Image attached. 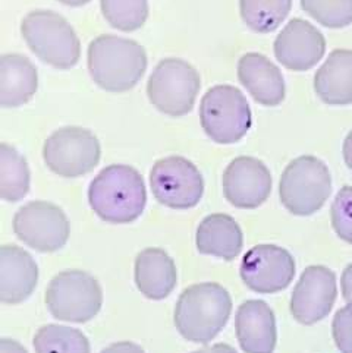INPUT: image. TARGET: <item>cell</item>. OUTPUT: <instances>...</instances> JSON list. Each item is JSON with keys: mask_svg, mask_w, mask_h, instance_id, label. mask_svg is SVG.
<instances>
[{"mask_svg": "<svg viewBox=\"0 0 352 353\" xmlns=\"http://www.w3.org/2000/svg\"><path fill=\"white\" fill-rule=\"evenodd\" d=\"M88 201L101 220L113 225L131 223L143 214L147 204L143 176L126 164H112L90 183Z\"/></svg>", "mask_w": 352, "mask_h": 353, "instance_id": "obj_1", "label": "cell"}, {"mask_svg": "<svg viewBox=\"0 0 352 353\" xmlns=\"http://www.w3.org/2000/svg\"><path fill=\"white\" fill-rule=\"evenodd\" d=\"M88 70L96 84L109 92L133 90L147 69L144 47L117 35H100L88 47Z\"/></svg>", "mask_w": 352, "mask_h": 353, "instance_id": "obj_2", "label": "cell"}, {"mask_svg": "<svg viewBox=\"0 0 352 353\" xmlns=\"http://www.w3.org/2000/svg\"><path fill=\"white\" fill-rule=\"evenodd\" d=\"M232 312L229 292L217 283H199L185 289L175 307V325L194 343H208L226 325Z\"/></svg>", "mask_w": 352, "mask_h": 353, "instance_id": "obj_3", "label": "cell"}, {"mask_svg": "<svg viewBox=\"0 0 352 353\" xmlns=\"http://www.w3.org/2000/svg\"><path fill=\"white\" fill-rule=\"evenodd\" d=\"M22 37L40 61L57 69L74 68L81 44L70 23L52 10H34L22 19Z\"/></svg>", "mask_w": 352, "mask_h": 353, "instance_id": "obj_4", "label": "cell"}, {"mask_svg": "<svg viewBox=\"0 0 352 353\" xmlns=\"http://www.w3.org/2000/svg\"><path fill=\"white\" fill-rule=\"evenodd\" d=\"M332 194V178L326 164L313 156L291 161L279 183L280 201L293 216H311Z\"/></svg>", "mask_w": 352, "mask_h": 353, "instance_id": "obj_5", "label": "cell"}, {"mask_svg": "<svg viewBox=\"0 0 352 353\" xmlns=\"http://www.w3.org/2000/svg\"><path fill=\"white\" fill-rule=\"evenodd\" d=\"M46 305L56 320L84 324L101 310L103 290L91 274L68 270L55 276L47 286Z\"/></svg>", "mask_w": 352, "mask_h": 353, "instance_id": "obj_6", "label": "cell"}, {"mask_svg": "<svg viewBox=\"0 0 352 353\" xmlns=\"http://www.w3.org/2000/svg\"><path fill=\"white\" fill-rule=\"evenodd\" d=\"M199 121L208 138L217 144H235L250 131L251 108L244 94L232 85L210 88L199 103Z\"/></svg>", "mask_w": 352, "mask_h": 353, "instance_id": "obj_7", "label": "cell"}, {"mask_svg": "<svg viewBox=\"0 0 352 353\" xmlns=\"http://www.w3.org/2000/svg\"><path fill=\"white\" fill-rule=\"evenodd\" d=\"M202 81L190 63L169 57L162 61L148 78L147 94L151 104L168 116H184L194 108Z\"/></svg>", "mask_w": 352, "mask_h": 353, "instance_id": "obj_8", "label": "cell"}, {"mask_svg": "<svg viewBox=\"0 0 352 353\" xmlns=\"http://www.w3.org/2000/svg\"><path fill=\"white\" fill-rule=\"evenodd\" d=\"M97 137L86 128L65 126L46 139L43 159L46 166L62 178H79L100 161Z\"/></svg>", "mask_w": 352, "mask_h": 353, "instance_id": "obj_9", "label": "cell"}, {"mask_svg": "<svg viewBox=\"0 0 352 353\" xmlns=\"http://www.w3.org/2000/svg\"><path fill=\"white\" fill-rule=\"evenodd\" d=\"M150 186L162 205L175 210L195 207L204 194L202 173L194 163L179 156L156 161L150 172Z\"/></svg>", "mask_w": 352, "mask_h": 353, "instance_id": "obj_10", "label": "cell"}, {"mask_svg": "<svg viewBox=\"0 0 352 353\" xmlns=\"http://www.w3.org/2000/svg\"><path fill=\"white\" fill-rule=\"evenodd\" d=\"M69 221L57 205L31 201L21 207L14 217V232L19 241L39 252H56L69 238Z\"/></svg>", "mask_w": 352, "mask_h": 353, "instance_id": "obj_11", "label": "cell"}, {"mask_svg": "<svg viewBox=\"0 0 352 353\" xmlns=\"http://www.w3.org/2000/svg\"><path fill=\"white\" fill-rule=\"evenodd\" d=\"M239 273L248 289L257 293H276L291 285L295 276V261L277 245H257L244 255Z\"/></svg>", "mask_w": 352, "mask_h": 353, "instance_id": "obj_12", "label": "cell"}, {"mask_svg": "<svg viewBox=\"0 0 352 353\" xmlns=\"http://www.w3.org/2000/svg\"><path fill=\"white\" fill-rule=\"evenodd\" d=\"M336 296V276L332 270L323 265L307 267L292 292L291 314L300 324H315L332 311Z\"/></svg>", "mask_w": 352, "mask_h": 353, "instance_id": "obj_13", "label": "cell"}, {"mask_svg": "<svg viewBox=\"0 0 352 353\" xmlns=\"http://www.w3.org/2000/svg\"><path fill=\"white\" fill-rule=\"evenodd\" d=\"M222 185L233 207L251 210L264 204L272 192V174L263 161L242 156L229 163Z\"/></svg>", "mask_w": 352, "mask_h": 353, "instance_id": "obj_14", "label": "cell"}, {"mask_svg": "<svg viewBox=\"0 0 352 353\" xmlns=\"http://www.w3.org/2000/svg\"><path fill=\"white\" fill-rule=\"evenodd\" d=\"M326 52L323 34L309 21L295 18L286 23L275 40L277 62L291 70H309L319 63Z\"/></svg>", "mask_w": 352, "mask_h": 353, "instance_id": "obj_15", "label": "cell"}, {"mask_svg": "<svg viewBox=\"0 0 352 353\" xmlns=\"http://www.w3.org/2000/svg\"><path fill=\"white\" fill-rule=\"evenodd\" d=\"M235 330L245 353H273L277 342L276 319L263 301L244 302L235 315Z\"/></svg>", "mask_w": 352, "mask_h": 353, "instance_id": "obj_16", "label": "cell"}, {"mask_svg": "<svg viewBox=\"0 0 352 353\" xmlns=\"http://www.w3.org/2000/svg\"><path fill=\"white\" fill-rule=\"evenodd\" d=\"M39 267L34 258L17 245L0 248V301L21 303L28 299L37 286Z\"/></svg>", "mask_w": 352, "mask_h": 353, "instance_id": "obj_17", "label": "cell"}, {"mask_svg": "<svg viewBox=\"0 0 352 353\" xmlns=\"http://www.w3.org/2000/svg\"><path fill=\"white\" fill-rule=\"evenodd\" d=\"M238 78L253 99L267 108L285 99V81L279 68L260 53H246L238 62Z\"/></svg>", "mask_w": 352, "mask_h": 353, "instance_id": "obj_18", "label": "cell"}, {"mask_svg": "<svg viewBox=\"0 0 352 353\" xmlns=\"http://www.w3.org/2000/svg\"><path fill=\"white\" fill-rule=\"evenodd\" d=\"M178 274L172 256L159 248H147L137 255L135 283L143 295L162 301L173 292Z\"/></svg>", "mask_w": 352, "mask_h": 353, "instance_id": "obj_19", "label": "cell"}, {"mask_svg": "<svg viewBox=\"0 0 352 353\" xmlns=\"http://www.w3.org/2000/svg\"><path fill=\"white\" fill-rule=\"evenodd\" d=\"M319 99L331 105L352 104V50H333L314 77Z\"/></svg>", "mask_w": 352, "mask_h": 353, "instance_id": "obj_20", "label": "cell"}, {"mask_svg": "<svg viewBox=\"0 0 352 353\" xmlns=\"http://www.w3.org/2000/svg\"><path fill=\"white\" fill-rule=\"evenodd\" d=\"M39 88L37 68L22 54L0 57V104L19 108L28 103Z\"/></svg>", "mask_w": 352, "mask_h": 353, "instance_id": "obj_21", "label": "cell"}, {"mask_svg": "<svg viewBox=\"0 0 352 353\" xmlns=\"http://www.w3.org/2000/svg\"><path fill=\"white\" fill-rule=\"evenodd\" d=\"M195 242L199 254L232 261L242 251L244 236L239 225L231 216L211 214L199 223Z\"/></svg>", "mask_w": 352, "mask_h": 353, "instance_id": "obj_22", "label": "cell"}, {"mask_svg": "<svg viewBox=\"0 0 352 353\" xmlns=\"http://www.w3.org/2000/svg\"><path fill=\"white\" fill-rule=\"evenodd\" d=\"M30 168L18 150L8 144L0 145V198L17 203L30 191Z\"/></svg>", "mask_w": 352, "mask_h": 353, "instance_id": "obj_23", "label": "cell"}, {"mask_svg": "<svg viewBox=\"0 0 352 353\" xmlns=\"http://www.w3.org/2000/svg\"><path fill=\"white\" fill-rule=\"evenodd\" d=\"M292 0H239V12L245 26L254 32H272L286 19Z\"/></svg>", "mask_w": 352, "mask_h": 353, "instance_id": "obj_24", "label": "cell"}, {"mask_svg": "<svg viewBox=\"0 0 352 353\" xmlns=\"http://www.w3.org/2000/svg\"><path fill=\"white\" fill-rule=\"evenodd\" d=\"M35 353H91L88 339L77 328L49 324L34 336Z\"/></svg>", "mask_w": 352, "mask_h": 353, "instance_id": "obj_25", "label": "cell"}, {"mask_svg": "<svg viewBox=\"0 0 352 353\" xmlns=\"http://www.w3.org/2000/svg\"><path fill=\"white\" fill-rule=\"evenodd\" d=\"M104 19L119 31L141 28L148 17V0H100Z\"/></svg>", "mask_w": 352, "mask_h": 353, "instance_id": "obj_26", "label": "cell"}, {"mask_svg": "<svg viewBox=\"0 0 352 353\" xmlns=\"http://www.w3.org/2000/svg\"><path fill=\"white\" fill-rule=\"evenodd\" d=\"M301 8L326 28H345L352 23V0H301Z\"/></svg>", "mask_w": 352, "mask_h": 353, "instance_id": "obj_27", "label": "cell"}, {"mask_svg": "<svg viewBox=\"0 0 352 353\" xmlns=\"http://www.w3.org/2000/svg\"><path fill=\"white\" fill-rule=\"evenodd\" d=\"M332 226L338 236L352 243V186H344L332 204Z\"/></svg>", "mask_w": 352, "mask_h": 353, "instance_id": "obj_28", "label": "cell"}, {"mask_svg": "<svg viewBox=\"0 0 352 353\" xmlns=\"http://www.w3.org/2000/svg\"><path fill=\"white\" fill-rule=\"evenodd\" d=\"M332 330L340 353H352V305H346L336 312Z\"/></svg>", "mask_w": 352, "mask_h": 353, "instance_id": "obj_29", "label": "cell"}, {"mask_svg": "<svg viewBox=\"0 0 352 353\" xmlns=\"http://www.w3.org/2000/svg\"><path fill=\"white\" fill-rule=\"evenodd\" d=\"M340 286H342V295L348 305H352V264H349L340 277Z\"/></svg>", "mask_w": 352, "mask_h": 353, "instance_id": "obj_30", "label": "cell"}, {"mask_svg": "<svg viewBox=\"0 0 352 353\" xmlns=\"http://www.w3.org/2000/svg\"><path fill=\"white\" fill-rule=\"evenodd\" d=\"M101 353H146V352L135 343L121 342V343H113L109 347L103 349Z\"/></svg>", "mask_w": 352, "mask_h": 353, "instance_id": "obj_31", "label": "cell"}, {"mask_svg": "<svg viewBox=\"0 0 352 353\" xmlns=\"http://www.w3.org/2000/svg\"><path fill=\"white\" fill-rule=\"evenodd\" d=\"M0 353H28L18 342L12 339L0 340Z\"/></svg>", "mask_w": 352, "mask_h": 353, "instance_id": "obj_32", "label": "cell"}, {"mask_svg": "<svg viewBox=\"0 0 352 353\" xmlns=\"http://www.w3.org/2000/svg\"><path fill=\"white\" fill-rule=\"evenodd\" d=\"M193 353H238V352L229 345L219 343V345H213V346H206V347L195 350Z\"/></svg>", "mask_w": 352, "mask_h": 353, "instance_id": "obj_33", "label": "cell"}, {"mask_svg": "<svg viewBox=\"0 0 352 353\" xmlns=\"http://www.w3.org/2000/svg\"><path fill=\"white\" fill-rule=\"evenodd\" d=\"M344 159L346 166L352 170V131L346 135L344 143Z\"/></svg>", "mask_w": 352, "mask_h": 353, "instance_id": "obj_34", "label": "cell"}, {"mask_svg": "<svg viewBox=\"0 0 352 353\" xmlns=\"http://www.w3.org/2000/svg\"><path fill=\"white\" fill-rule=\"evenodd\" d=\"M59 2L66 5V6H72V8H78V6H84L87 3H90L91 0H59Z\"/></svg>", "mask_w": 352, "mask_h": 353, "instance_id": "obj_35", "label": "cell"}]
</instances>
